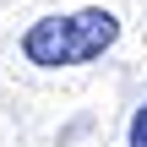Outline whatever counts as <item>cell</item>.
<instances>
[{
	"mask_svg": "<svg viewBox=\"0 0 147 147\" xmlns=\"http://www.w3.org/2000/svg\"><path fill=\"white\" fill-rule=\"evenodd\" d=\"M120 38V16L104 11V5H82V11H55V16H38L27 22L22 33V60L38 65V71H65V65H87L98 55H109Z\"/></svg>",
	"mask_w": 147,
	"mask_h": 147,
	"instance_id": "obj_1",
	"label": "cell"
},
{
	"mask_svg": "<svg viewBox=\"0 0 147 147\" xmlns=\"http://www.w3.org/2000/svg\"><path fill=\"white\" fill-rule=\"evenodd\" d=\"M125 147H147V104L131 115V131H125Z\"/></svg>",
	"mask_w": 147,
	"mask_h": 147,
	"instance_id": "obj_2",
	"label": "cell"
}]
</instances>
